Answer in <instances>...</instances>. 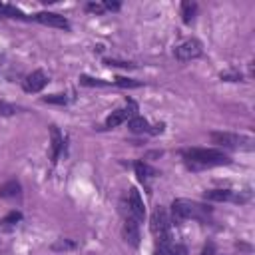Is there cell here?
Wrapping results in <instances>:
<instances>
[{"label": "cell", "mask_w": 255, "mask_h": 255, "mask_svg": "<svg viewBox=\"0 0 255 255\" xmlns=\"http://www.w3.org/2000/svg\"><path fill=\"white\" fill-rule=\"evenodd\" d=\"M183 157H185L187 165L193 167V169L213 167V165H227L231 161L223 151L211 149V147H191V149H185Z\"/></svg>", "instance_id": "cell-1"}, {"label": "cell", "mask_w": 255, "mask_h": 255, "mask_svg": "<svg viewBox=\"0 0 255 255\" xmlns=\"http://www.w3.org/2000/svg\"><path fill=\"white\" fill-rule=\"evenodd\" d=\"M211 215V207H205L197 201L189 199H175L171 203V221L179 225L185 219H197V221H207Z\"/></svg>", "instance_id": "cell-2"}, {"label": "cell", "mask_w": 255, "mask_h": 255, "mask_svg": "<svg viewBox=\"0 0 255 255\" xmlns=\"http://www.w3.org/2000/svg\"><path fill=\"white\" fill-rule=\"evenodd\" d=\"M149 227H151V233L153 237L157 239V245H163V243H171V219L165 211V207H155L153 213H151V221H149Z\"/></svg>", "instance_id": "cell-3"}, {"label": "cell", "mask_w": 255, "mask_h": 255, "mask_svg": "<svg viewBox=\"0 0 255 255\" xmlns=\"http://www.w3.org/2000/svg\"><path fill=\"white\" fill-rule=\"evenodd\" d=\"M211 139L223 147L253 149V137H249V135H237V133H229V131H211Z\"/></svg>", "instance_id": "cell-4"}, {"label": "cell", "mask_w": 255, "mask_h": 255, "mask_svg": "<svg viewBox=\"0 0 255 255\" xmlns=\"http://www.w3.org/2000/svg\"><path fill=\"white\" fill-rule=\"evenodd\" d=\"M201 52H203V50H201V42L195 40V38H191V40L181 42V44L173 50V56H175L179 62H189V60L199 58Z\"/></svg>", "instance_id": "cell-5"}, {"label": "cell", "mask_w": 255, "mask_h": 255, "mask_svg": "<svg viewBox=\"0 0 255 255\" xmlns=\"http://www.w3.org/2000/svg\"><path fill=\"white\" fill-rule=\"evenodd\" d=\"M135 112H137L135 102H133V100H128V108H120V110L112 112V114L106 118V124H104V126H106V128H118V126L124 124L128 118H133Z\"/></svg>", "instance_id": "cell-6"}, {"label": "cell", "mask_w": 255, "mask_h": 255, "mask_svg": "<svg viewBox=\"0 0 255 255\" xmlns=\"http://www.w3.org/2000/svg\"><path fill=\"white\" fill-rule=\"evenodd\" d=\"M128 213L137 223L143 221V217H145V205H143V199H141V195H139V191L135 187H131L129 193H128Z\"/></svg>", "instance_id": "cell-7"}, {"label": "cell", "mask_w": 255, "mask_h": 255, "mask_svg": "<svg viewBox=\"0 0 255 255\" xmlns=\"http://www.w3.org/2000/svg\"><path fill=\"white\" fill-rule=\"evenodd\" d=\"M32 20L44 24V26H52V28H62V30H70V22L68 18L56 14V12H38L32 16Z\"/></svg>", "instance_id": "cell-8"}, {"label": "cell", "mask_w": 255, "mask_h": 255, "mask_svg": "<svg viewBox=\"0 0 255 255\" xmlns=\"http://www.w3.org/2000/svg\"><path fill=\"white\" fill-rule=\"evenodd\" d=\"M48 82H50V80H48L46 72H44V70H36V72L28 74V76L24 78L22 88H24V92H28V94H36V92H40Z\"/></svg>", "instance_id": "cell-9"}, {"label": "cell", "mask_w": 255, "mask_h": 255, "mask_svg": "<svg viewBox=\"0 0 255 255\" xmlns=\"http://www.w3.org/2000/svg\"><path fill=\"white\" fill-rule=\"evenodd\" d=\"M124 237L129 245H133V247L139 245V227H137V221L131 215H128V219L124 221Z\"/></svg>", "instance_id": "cell-10"}, {"label": "cell", "mask_w": 255, "mask_h": 255, "mask_svg": "<svg viewBox=\"0 0 255 255\" xmlns=\"http://www.w3.org/2000/svg\"><path fill=\"white\" fill-rule=\"evenodd\" d=\"M203 197L209 201H241V197H237L231 189H207Z\"/></svg>", "instance_id": "cell-11"}, {"label": "cell", "mask_w": 255, "mask_h": 255, "mask_svg": "<svg viewBox=\"0 0 255 255\" xmlns=\"http://www.w3.org/2000/svg\"><path fill=\"white\" fill-rule=\"evenodd\" d=\"M50 143H52V161L56 163L62 153V147H64V137L56 126H50Z\"/></svg>", "instance_id": "cell-12"}, {"label": "cell", "mask_w": 255, "mask_h": 255, "mask_svg": "<svg viewBox=\"0 0 255 255\" xmlns=\"http://www.w3.org/2000/svg\"><path fill=\"white\" fill-rule=\"evenodd\" d=\"M157 255H187L185 247L179 245V243H163V245H157Z\"/></svg>", "instance_id": "cell-13"}, {"label": "cell", "mask_w": 255, "mask_h": 255, "mask_svg": "<svg viewBox=\"0 0 255 255\" xmlns=\"http://www.w3.org/2000/svg\"><path fill=\"white\" fill-rule=\"evenodd\" d=\"M22 191V185L16 179H10L0 185V197H18Z\"/></svg>", "instance_id": "cell-14"}, {"label": "cell", "mask_w": 255, "mask_h": 255, "mask_svg": "<svg viewBox=\"0 0 255 255\" xmlns=\"http://www.w3.org/2000/svg\"><path fill=\"white\" fill-rule=\"evenodd\" d=\"M0 14L8 16V18H18V20H32V16H26L20 8H16L12 4H4V2H0Z\"/></svg>", "instance_id": "cell-15"}, {"label": "cell", "mask_w": 255, "mask_h": 255, "mask_svg": "<svg viewBox=\"0 0 255 255\" xmlns=\"http://www.w3.org/2000/svg\"><path fill=\"white\" fill-rule=\"evenodd\" d=\"M133 169H135V175H137V179L141 181V183H145L151 175H155V171L147 165V163H143V161H135V165H133Z\"/></svg>", "instance_id": "cell-16"}, {"label": "cell", "mask_w": 255, "mask_h": 255, "mask_svg": "<svg viewBox=\"0 0 255 255\" xmlns=\"http://www.w3.org/2000/svg\"><path fill=\"white\" fill-rule=\"evenodd\" d=\"M197 14V4L195 2H181V16L185 24H191Z\"/></svg>", "instance_id": "cell-17"}, {"label": "cell", "mask_w": 255, "mask_h": 255, "mask_svg": "<svg viewBox=\"0 0 255 255\" xmlns=\"http://www.w3.org/2000/svg\"><path fill=\"white\" fill-rule=\"evenodd\" d=\"M129 129L133 133H143V131H149V124H147V120H143L139 116H133L129 120Z\"/></svg>", "instance_id": "cell-18"}, {"label": "cell", "mask_w": 255, "mask_h": 255, "mask_svg": "<svg viewBox=\"0 0 255 255\" xmlns=\"http://www.w3.org/2000/svg\"><path fill=\"white\" fill-rule=\"evenodd\" d=\"M114 84L120 86V88H139V86H141V82H135V80H131V78H122V76L114 78Z\"/></svg>", "instance_id": "cell-19"}, {"label": "cell", "mask_w": 255, "mask_h": 255, "mask_svg": "<svg viewBox=\"0 0 255 255\" xmlns=\"http://www.w3.org/2000/svg\"><path fill=\"white\" fill-rule=\"evenodd\" d=\"M54 251H70V249H76V243L72 239H58L54 245H52Z\"/></svg>", "instance_id": "cell-20"}, {"label": "cell", "mask_w": 255, "mask_h": 255, "mask_svg": "<svg viewBox=\"0 0 255 255\" xmlns=\"http://www.w3.org/2000/svg\"><path fill=\"white\" fill-rule=\"evenodd\" d=\"M42 102H46V104H58V106H64V104H68V98H66L64 94H50V96H44V98H42Z\"/></svg>", "instance_id": "cell-21"}, {"label": "cell", "mask_w": 255, "mask_h": 255, "mask_svg": "<svg viewBox=\"0 0 255 255\" xmlns=\"http://www.w3.org/2000/svg\"><path fill=\"white\" fill-rule=\"evenodd\" d=\"M80 84H84V86H108L106 80H98V78H90V76H80Z\"/></svg>", "instance_id": "cell-22"}, {"label": "cell", "mask_w": 255, "mask_h": 255, "mask_svg": "<svg viewBox=\"0 0 255 255\" xmlns=\"http://www.w3.org/2000/svg\"><path fill=\"white\" fill-rule=\"evenodd\" d=\"M20 219H22V213H20V211H10V213L2 219V223H4V225H14V223H18Z\"/></svg>", "instance_id": "cell-23"}, {"label": "cell", "mask_w": 255, "mask_h": 255, "mask_svg": "<svg viewBox=\"0 0 255 255\" xmlns=\"http://www.w3.org/2000/svg\"><path fill=\"white\" fill-rule=\"evenodd\" d=\"M106 62V66H118V68H135V64H131V62H122V60H112V58H108V60H104Z\"/></svg>", "instance_id": "cell-24"}, {"label": "cell", "mask_w": 255, "mask_h": 255, "mask_svg": "<svg viewBox=\"0 0 255 255\" xmlns=\"http://www.w3.org/2000/svg\"><path fill=\"white\" fill-rule=\"evenodd\" d=\"M16 110H14V106H10L8 102H2L0 100V116H12Z\"/></svg>", "instance_id": "cell-25"}, {"label": "cell", "mask_w": 255, "mask_h": 255, "mask_svg": "<svg viewBox=\"0 0 255 255\" xmlns=\"http://www.w3.org/2000/svg\"><path fill=\"white\" fill-rule=\"evenodd\" d=\"M201 255H215V245L213 243H205L201 249Z\"/></svg>", "instance_id": "cell-26"}, {"label": "cell", "mask_w": 255, "mask_h": 255, "mask_svg": "<svg viewBox=\"0 0 255 255\" xmlns=\"http://www.w3.org/2000/svg\"><path fill=\"white\" fill-rule=\"evenodd\" d=\"M88 10H90V12H96V14H102L106 8H104V4H94V2H92V4H88Z\"/></svg>", "instance_id": "cell-27"}, {"label": "cell", "mask_w": 255, "mask_h": 255, "mask_svg": "<svg viewBox=\"0 0 255 255\" xmlns=\"http://www.w3.org/2000/svg\"><path fill=\"white\" fill-rule=\"evenodd\" d=\"M221 80H225V82H237V80H241V74H221Z\"/></svg>", "instance_id": "cell-28"}, {"label": "cell", "mask_w": 255, "mask_h": 255, "mask_svg": "<svg viewBox=\"0 0 255 255\" xmlns=\"http://www.w3.org/2000/svg\"><path fill=\"white\" fill-rule=\"evenodd\" d=\"M165 129V124L163 122H159V124H155L153 128H149V133H161Z\"/></svg>", "instance_id": "cell-29"}, {"label": "cell", "mask_w": 255, "mask_h": 255, "mask_svg": "<svg viewBox=\"0 0 255 255\" xmlns=\"http://www.w3.org/2000/svg\"><path fill=\"white\" fill-rule=\"evenodd\" d=\"M104 8H106V10H118V8H120V2H110V0H106V2H104Z\"/></svg>", "instance_id": "cell-30"}, {"label": "cell", "mask_w": 255, "mask_h": 255, "mask_svg": "<svg viewBox=\"0 0 255 255\" xmlns=\"http://www.w3.org/2000/svg\"><path fill=\"white\" fill-rule=\"evenodd\" d=\"M155 255H157V253H155Z\"/></svg>", "instance_id": "cell-31"}]
</instances>
